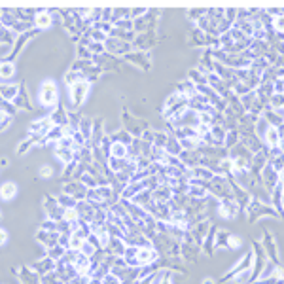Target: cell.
<instances>
[{"mask_svg": "<svg viewBox=\"0 0 284 284\" xmlns=\"http://www.w3.org/2000/svg\"><path fill=\"white\" fill-rule=\"evenodd\" d=\"M207 84L210 85L220 97H227V93H229V84H227L224 78L214 74V72H210V74L207 76Z\"/></svg>", "mask_w": 284, "mask_h": 284, "instance_id": "7c38bea8", "label": "cell"}, {"mask_svg": "<svg viewBox=\"0 0 284 284\" xmlns=\"http://www.w3.org/2000/svg\"><path fill=\"white\" fill-rule=\"evenodd\" d=\"M40 229H44V231H59V222H55V220H49V218H46V220L42 222V226H40Z\"/></svg>", "mask_w": 284, "mask_h": 284, "instance_id": "ab89813d", "label": "cell"}, {"mask_svg": "<svg viewBox=\"0 0 284 284\" xmlns=\"http://www.w3.org/2000/svg\"><path fill=\"white\" fill-rule=\"evenodd\" d=\"M68 108L72 110H78L82 104L85 103V99L89 97V91H91V82L89 80H80L78 84L68 85Z\"/></svg>", "mask_w": 284, "mask_h": 284, "instance_id": "7a4b0ae2", "label": "cell"}, {"mask_svg": "<svg viewBox=\"0 0 284 284\" xmlns=\"http://www.w3.org/2000/svg\"><path fill=\"white\" fill-rule=\"evenodd\" d=\"M125 241H123L122 237H112V241H110V245L106 246V254L114 256V258H123L125 254Z\"/></svg>", "mask_w": 284, "mask_h": 284, "instance_id": "ac0fdd59", "label": "cell"}, {"mask_svg": "<svg viewBox=\"0 0 284 284\" xmlns=\"http://www.w3.org/2000/svg\"><path fill=\"white\" fill-rule=\"evenodd\" d=\"M260 182H262V186L271 193V189L281 182V174H279V170H275L273 167L267 163L264 169H262V172H260Z\"/></svg>", "mask_w": 284, "mask_h": 284, "instance_id": "8992f818", "label": "cell"}, {"mask_svg": "<svg viewBox=\"0 0 284 284\" xmlns=\"http://www.w3.org/2000/svg\"><path fill=\"white\" fill-rule=\"evenodd\" d=\"M84 243H85V239H82V237H78V235H70V250H82V246H84Z\"/></svg>", "mask_w": 284, "mask_h": 284, "instance_id": "74e56055", "label": "cell"}, {"mask_svg": "<svg viewBox=\"0 0 284 284\" xmlns=\"http://www.w3.org/2000/svg\"><path fill=\"white\" fill-rule=\"evenodd\" d=\"M9 243V233L6 227H2V246H6Z\"/></svg>", "mask_w": 284, "mask_h": 284, "instance_id": "7dc6e473", "label": "cell"}, {"mask_svg": "<svg viewBox=\"0 0 284 284\" xmlns=\"http://www.w3.org/2000/svg\"><path fill=\"white\" fill-rule=\"evenodd\" d=\"M74 267H76V273L84 275V277H93V273H95V267H93V262H91V258L84 256L82 252H80V256H78V260H76Z\"/></svg>", "mask_w": 284, "mask_h": 284, "instance_id": "4fadbf2b", "label": "cell"}, {"mask_svg": "<svg viewBox=\"0 0 284 284\" xmlns=\"http://www.w3.org/2000/svg\"><path fill=\"white\" fill-rule=\"evenodd\" d=\"M34 271H36L40 277H44V275H49V273H53L57 269V262L55 260H51L49 256H44V258H40V260H36L34 264L30 265Z\"/></svg>", "mask_w": 284, "mask_h": 284, "instance_id": "9c48e42d", "label": "cell"}, {"mask_svg": "<svg viewBox=\"0 0 284 284\" xmlns=\"http://www.w3.org/2000/svg\"><path fill=\"white\" fill-rule=\"evenodd\" d=\"M172 195H174V191H172L169 184H159L157 188L151 191V197H153L155 203H169Z\"/></svg>", "mask_w": 284, "mask_h": 284, "instance_id": "9a60e30c", "label": "cell"}, {"mask_svg": "<svg viewBox=\"0 0 284 284\" xmlns=\"http://www.w3.org/2000/svg\"><path fill=\"white\" fill-rule=\"evenodd\" d=\"M53 172H55L53 165H49V163H42V165H40V169H38V176H40L42 180H49V178H53Z\"/></svg>", "mask_w": 284, "mask_h": 284, "instance_id": "1f68e13d", "label": "cell"}, {"mask_svg": "<svg viewBox=\"0 0 284 284\" xmlns=\"http://www.w3.org/2000/svg\"><path fill=\"white\" fill-rule=\"evenodd\" d=\"M241 245H243L241 237H239V235H229V239H227V248H229V250H239V248H241Z\"/></svg>", "mask_w": 284, "mask_h": 284, "instance_id": "60d3db41", "label": "cell"}, {"mask_svg": "<svg viewBox=\"0 0 284 284\" xmlns=\"http://www.w3.org/2000/svg\"><path fill=\"white\" fill-rule=\"evenodd\" d=\"M104 47L108 49V51H112V53H125L127 55V51H129V42H123V40H118V38H108L106 42H104Z\"/></svg>", "mask_w": 284, "mask_h": 284, "instance_id": "ffe728a7", "label": "cell"}, {"mask_svg": "<svg viewBox=\"0 0 284 284\" xmlns=\"http://www.w3.org/2000/svg\"><path fill=\"white\" fill-rule=\"evenodd\" d=\"M42 284H63V283H61V279H59L57 273L53 271V273L44 275V277H42Z\"/></svg>", "mask_w": 284, "mask_h": 284, "instance_id": "b9f144b4", "label": "cell"}, {"mask_svg": "<svg viewBox=\"0 0 284 284\" xmlns=\"http://www.w3.org/2000/svg\"><path fill=\"white\" fill-rule=\"evenodd\" d=\"M201 284H214V279H203Z\"/></svg>", "mask_w": 284, "mask_h": 284, "instance_id": "c3c4849f", "label": "cell"}, {"mask_svg": "<svg viewBox=\"0 0 284 284\" xmlns=\"http://www.w3.org/2000/svg\"><path fill=\"white\" fill-rule=\"evenodd\" d=\"M103 284H123L122 283V279L118 277V275H114V273H108V275H104V279H103Z\"/></svg>", "mask_w": 284, "mask_h": 284, "instance_id": "7bdbcfd3", "label": "cell"}, {"mask_svg": "<svg viewBox=\"0 0 284 284\" xmlns=\"http://www.w3.org/2000/svg\"><path fill=\"white\" fill-rule=\"evenodd\" d=\"M283 214H284V193H283Z\"/></svg>", "mask_w": 284, "mask_h": 284, "instance_id": "f907efd6", "label": "cell"}, {"mask_svg": "<svg viewBox=\"0 0 284 284\" xmlns=\"http://www.w3.org/2000/svg\"><path fill=\"white\" fill-rule=\"evenodd\" d=\"M55 127V122H53V118L51 116H44V118H36L34 122L28 125V137H32V139H36L38 144L46 139L49 131Z\"/></svg>", "mask_w": 284, "mask_h": 284, "instance_id": "3957f363", "label": "cell"}, {"mask_svg": "<svg viewBox=\"0 0 284 284\" xmlns=\"http://www.w3.org/2000/svg\"><path fill=\"white\" fill-rule=\"evenodd\" d=\"M273 91L275 93H279V95H284V78H275Z\"/></svg>", "mask_w": 284, "mask_h": 284, "instance_id": "ee69618b", "label": "cell"}, {"mask_svg": "<svg viewBox=\"0 0 284 284\" xmlns=\"http://www.w3.org/2000/svg\"><path fill=\"white\" fill-rule=\"evenodd\" d=\"M51 23H53V15L47 9H38L36 17H34V27L40 28V30H46V28L51 27Z\"/></svg>", "mask_w": 284, "mask_h": 284, "instance_id": "44dd1931", "label": "cell"}, {"mask_svg": "<svg viewBox=\"0 0 284 284\" xmlns=\"http://www.w3.org/2000/svg\"><path fill=\"white\" fill-rule=\"evenodd\" d=\"M265 250H267V256L271 258V262L279 265V250H277L273 235H269V233H265Z\"/></svg>", "mask_w": 284, "mask_h": 284, "instance_id": "484cf974", "label": "cell"}, {"mask_svg": "<svg viewBox=\"0 0 284 284\" xmlns=\"http://www.w3.org/2000/svg\"><path fill=\"white\" fill-rule=\"evenodd\" d=\"M279 174H281V182H283V184H284V169L281 170V172H279Z\"/></svg>", "mask_w": 284, "mask_h": 284, "instance_id": "681fc988", "label": "cell"}, {"mask_svg": "<svg viewBox=\"0 0 284 284\" xmlns=\"http://www.w3.org/2000/svg\"><path fill=\"white\" fill-rule=\"evenodd\" d=\"M65 252H66V248H63L61 245H57V246H53V248H49V250H47V256H49L51 260L59 262V260L65 256Z\"/></svg>", "mask_w": 284, "mask_h": 284, "instance_id": "e575fe53", "label": "cell"}, {"mask_svg": "<svg viewBox=\"0 0 284 284\" xmlns=\"http://www.w3.org/2000/svg\"><path fill=\"white\" fill-rule=\"evenodd\" d=\"M42 208H44V214H46V218H49V220L61 222V220H63V216H65V208L57 203V197H51V195H47V197L44 199V205H42Z\"/></svg>", "mask_w": 284, "mask_h": 284, "instance_id": "277c9868", "label": "cell"}, {"mask_svg": "<svg viewBox=\"0 0 284 284\" xmlns=\"http://www.w3.org/2000/svg\"><path fill=\"white\" fill-rule=\"evenodd\" d=\"M159 260V252L153 246H139V267H148Z\"/></svg>", "mask_w": 284, "mask_h": 284, "instance_id": "ba28073f", "label": "cell"}, {"mask_svg": "<svg viewBox=\"0 0 284 284\" xmlns=\"http://www.w3.org/2000/svg\"><path fill=\"white\" fill-rule=\"evenodd\" d=\"M108 157H116V159H127L129 157V146H125L122 142H112Z\"/></svg>", "mask_w": 284, "mask_h": 284, "instance_id": "603a6c76", "label": "cell"}, {"mask_svg": "<svg viewBox=\"0 0 284 284\" xmlns=\"http://www.w3.org/2000/svg\"><path fill=\"white\" fill-rule=\"evenodd\" d=\"M252 279V269H245V271H239L237 275L231 277L233 284H248Z\"/></svg>", "mask_w": 284, "mask_h": 284, "instance_id": "4dcf8cb0", "label": "cell"}, {"mask_svg": "<svg viewBox=\"0 0 284 284\" xmlns=\"http://www.w3.org/2000/svg\"><path fill=\"white\" fill-rule=\"evenodd\" d=\"M57 277L61 279V283L63 284H68L72 279H74L76 275V267L70 264H63V262H57V269H55Z\"/></svg>", "mask_w": 284, "mask_h": 284, "instance_id": "5bb4252c", "label": "cell"}, {"mask_svg": "<svg viewBox=\"0 0 284 284\" xmlns=\"http://www.w3.org/2000/svg\"><path fill=\"white\" fill-rule=\"evenodd\" d=\"M110 139H112V142H122L125 146H131V142L135 141V139H133V133L129 131H116Z\"/></svg>", "mask_w": 284, "mask_h": 284, "instance_id": "f546056e", "label": "cell"}, {"mask_svg": "<svg viewBox=\"0 0 284 284\" xmlns=\"http://www.w3.org/2000/svg\"><path fill=\"white\" fill-rule=\"evenodd\" d=\"M269 106H271L273 112H277L279 116H283L284 118V95L275 93L273 97L269 99Z\"/></svg>", "mask_w": 284, "mask_h": 284, "instance_id": "83f0119b", "label": "cell"}, {"mask_svg": "<svg viewBox=\"0 0 284 284\" xmlns=\"http://www.w3.org/2000/svg\"><path fill=\"white\" fill-rule=\"evenodd\" d=\"M271 25L279 34H284V13H275L271 19Z\"/></svg>", "mask_w": 284, "mask_h": 284, "instance_id": "836d02e7", "label": "cell"}, {"mask_svg": "<svg viewBox=\"0 0 284 284\" xmlns=\"http://www.w3.org/2000/svg\"><path fill=\"white\" fill-rule=\"evenodd\" d=\"M13 42H15V34H13V30L2 27V57L8 55L9 47L13 46Z\"/></svg>", "mask_w": 284, "mask_h": 284, "instance_id": "d4e9b609", "label": "cell"}, {"mask_svg": "<svg viewBox=\"0 0 284 284\" xmlns=\"http://www.w3.org/2000/svg\"><path fill=\"white\" fill-rule=\"evenodd\" d=\"M19 193V186L13 182V180H4L2 182V188H0V195H2V201L6 203V201H11V199H15Z\"/></svg>", "mask_w": 284, "mask_h": 284, "instance_id": "e0dca14e", "label": "cell"}, {"mask_svg": "<svg viewBox=\"0 0 284 284\" xmlns=\"http://www.w3.org/2000/svg\"><path fill=\"white\" fill-rule=\"evenodd\" d=\"M146 180H131L127 186H125V189L122 191V199H125V201H131L135 195H139V193H142V191H146Z\"/></svg>", "mask_w": 284, "mask_h": 284, "instance_id": "8fae6325", "label": "cell"}, {"mask_svg": "<svg viewBox=\"0 0 284 284\" xmlns=\"http://www.w3.org/2000/svg\"><path fill=\"white\" fill-rule=\"evenodd\" d=\"M227 239H229V233H227V231H218L216 241H214V246H216V248L226 246V248H227Z\"/></svg>", "mask_w": 284, "mask_h": 284, "instance_id": "f35d334b", "label": "cell"}, {"mask_svg": "<svg viewBox=\"0 0 284 284\" xmlns=\"http://www.w3.org/2000/svg\"><path fill=\"white\" fill-rule=\"evenodd\" d=\"M55 197H57V203H59L63 208H74L76 205H78V201H76L72 195L65 193V191H63V193H57Z\"/></svg>", "mask_w": 284, "mask_h": 284, "instance_id": "f1b7e54d", "label": "cell"}, {"mask_svg": "<svg viewBox=\"0 0 284 284\" xmlns=\"http://www.w3.org/2000/svg\"><path fill=\"white\" fill-rule=\"evenodd\" d=\"M0 76H2V84H8V80H11L15 76V65L11 61H2Z\"/></svg>", "mask_w": 284, "mask_h": 284, "instance_id": "4316f807", "label": "cell"}, {"mask_svg": "<svg viewBox=\"0 0 284 284\" xmlns=\"http://www.w3.org/2000/svg\"><path fill=\"white\" fill-rule=\"evenodd\" d=\"M87 186H85L82 180H68L65 184V188H63V191L65 193H68V195H72V197L76 199V201H84V199H87Z\"/></svg>", "mask_w": 284, "mask_h": 284, "instance_id": "52a82bcc", "label": "cell"}, {"mask_svg": "<svg viewBox=\"0 0 284 284\" xmlns=\"http://www.w3.org/2000/svg\"><path fill=\"white\" fill-rule=\"evenodd\" d=\"M142 57H144L142 53H127V55H125V59H127L129 63H137V65L142 66V68H148V63H146Z\"/></svg>", "mask_w": 284, "mask_h": 284, "instance_id": "d590c367", "label": "cell"}, {"mask_svg": "<svg viewBox=\"0 0 284 284\" xmlns=\"http://www.w3.org/2000/svg\"><path fill=\"white\" fill-rule=\"evenodd\" d=\"M101 207V205H95L91 201H78V205H76V210H78V218H80V222L82 224H91L95 218V212H97V208Z\"/></svg>", "mask_w": 284, "mask_h": 284, "instance_id": "5b68a950", "label": "cell"}, {"mask_svg": "<svg viewBox=\"0 0 284 284\" xmlns=\"http://www.w3.org/2000/svg\"><path fill=\"white\" fill-rule=\"evenodd\" d=\"M19 281H21V284H42V277L32 267H21Z\"/></svg>", "mask_w": 284, "mask_h": 284, "instance_id": "d6986e66", "label": "cell"}, {"mask_svg": "<svg viewBox=\"0 0 284 284\" xmlns=\"http://www.w3.org/2000/svg\"><path fill=\"white\" fill-rule=\"evenodd\" d=\"M123 260H125L127 267H139V246L127 245L125 254H123Z\"/></svg>", "mask_w": 284, "mask_h": 284, "instance_id": "cb8c5ba5", "label": "cell"}, {"mask_svg": "<svg viewBox=\"0 0 284 284\" xmlns=\"http://www.w3.org/2000/svg\"><path fill=\"white\" fill-rule=\"evenodd\" d=\"M9 122H11V116H8V114H2V133L8 131Z\"/></svg>", "mask_w": 284, "mask_h": 284, "instance_id": "bcb514c9", "label": "cell"}, {"mask_svg": "<svg viewBox=\"0 0 284 284\" xmlns=\"http://www.w3.org/2000/svg\"><path fill=\"white\" fill-rule=\"evenodd\" d=\"M133 205H137V207L144 208V210H148V208L153 205V197H151V191H142V193H139V195H135V197L131 199Z\"/></svg>", "mask_w": 284, "mask_h": 284, "instance_id": "7402d4cb", "label": "cell"}, {"mask_svg": "<svg viewBox=\"0 0 284 284\" xmlns=\"http://www.w3.org/2000/svg\"><path fill=\"white\" fill-rule=\"evenodd\" d=\"M59 237H61L59 231H44V229H38L36 231V241L42 246H46L47 250L59 245Z\"/></svg>", "mask_w": 284, "mask_h": 284, "instance_id": "30bf717a", "label": "cell"}, {"mask_svg": "<svg viewBox=\"0 0 284 284\" xmlns=\"http://www.w3.org/2000/svg\"><path fill=\"white\" fill-rule=\"evenodd\" d=\"M19 95H21V87L15 84H2L0 87V97L4 103H13Z\"/></svg>", "mask_w": 284, "mask_h": 284, "instance_id": "2e32d148", "label": "cell"}, {"mask_svg": "<svg viewBox=\"0 0 284 284\" xmlns=\"http://www.w3.org/2000/svg\"><path fill=\"white\" fill-rule=\"evenodd\" d=\"M237 144H239V133H237L235 129L227 131V135H226V142H224V148H227V150H231V148H235Z\"/></svg>", "mask_w": 284, "mask_h": 284, "instance_id": "d6a6232c", "label": "cell"}, {"mask_svg": "<svg viewBox=\"0 0 284 284\" xmlns=\"http://www.w3.org/2000/svg\"><path fill=\"white\" fill-rule=\"evenodd\" d=\"M63 220L65 222H68V224H74V222H78L80 218H78V210L74 208H65V216H63Z\"/></svg>", "mask_w": 284, "mask_h": 284, "instance_id": "8d00e7d4", "label": "cell"}, {"mask_svg": "<svg viewBox=\"0 0 284 284\" xmlns=\"http://www.w3.org/2000/svg\"><path fill=\"white\" fill-rule=\"evenodd\" d=\"M38 103L44 108H55L57 103H59V87H57L55 80L47 78L40 84V87H38Z\"/></svg>", "mask_w": 284, "mask_h": 284, "instance_id": "6da1fadb", "label": "cell"}, {"mask_svg": "<svg viewBox=\"0 0 284 284\" xmlns=\"http://www.w3.org/2000/svg\"><path fill=\"white\" fill-rule=\"evenodd\" d=\"M89 279L91 277H84V275H76L74 279L70 281L68 284H89Z\"/></svg>", "mask_w": 284, "mask_h": 284, "instance_id": "f6af8a7d", "label": "cell"}]
</instances>
